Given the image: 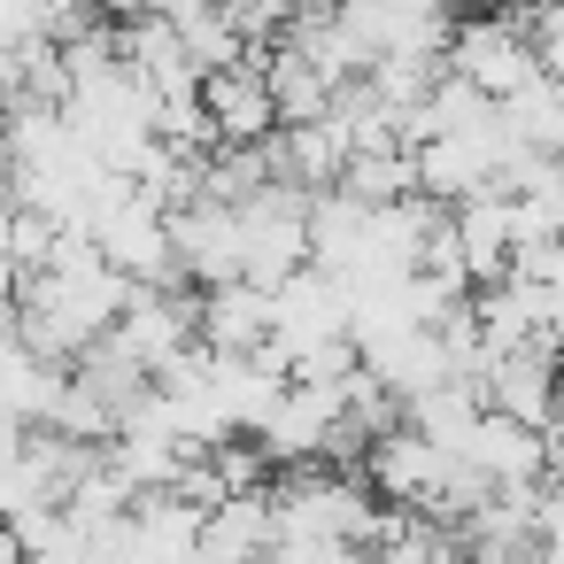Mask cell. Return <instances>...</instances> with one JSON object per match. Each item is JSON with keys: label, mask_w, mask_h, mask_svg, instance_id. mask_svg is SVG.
I'll return each mask as SVG.
<instances>
[{"label": "cell", "mask_w": 564, "mask_h": 564, "mask_svg": "<svg viewBox=\"0 0 564 564\" xmlns=\"http://www.w3.org/2000/svg\"><path fill=\"white\" fill-rule=\"evenodd\" d=\"M202 109H209L217 140H263V132L279 124V109H271V78H263V55H240V63L202 70Z\"/></svg>", "instance_id": "cell-1"}, {"label": "cell", "mask_w": 564, "mask_h": 564, "mask_svg": "<svg viewBox=\"0 0 564 564\" xmlns=\"http://www.w3.org/2000/svg\"><path fill=\"white\" fill-rule=\"evenodd\" d=\"M340 194H356L364 209H379V202H402L410 186H417V155L402 148V140H364V148H348V163H340V178H333Z\"/></svg>", "instance_id": "cell-5"}, {"label": "cell", "mask_w": 564, "mask_h": 564, "mask_svg": "<svg viewBox=\"0 0 564 564\" xmlns=\"http://www.w3.org/2000/svg\"><path fill=\"white\" fill-rule=\"evenodd\" d=\"M9 556H24V541H17V525H9V518H0V564H9Z\"/></svg>", "instance_id": "cell-9"}, {"label": "cell", "mask_w": 564, "mask_h": 564, "mask_svg": "<svg viewBox=\"0 0 564 564\" xmlns=\"http://www.w3.org/2000/svg\"><path fill=\"white\" fill-rule=\"evenodd\" d=\"M271 533H279L271 495H263V487H240V495H225V502L202 510L194 556H271Z\"/></svg>", "instance_id": "cell-4"}, {"label": "cell", "mask_w": 564, "mask_h": 564, "mask_svg": "<svg viewBox=\"0 0 564 564\" xmlns=\"http://www.w3.org/2000/svg\"><path fill=\"white\" fill-rule=\"evenodd\" d=\"M94 9H101V17H117V24H124V17H140V9H155V0H94Z\"/></svg>", "instance_id": "cell-7"}, {"label": "cell", "mask_w": 564, "mask_h": 564, "mask_svg": "<svg viewBox=\"0 0 564 564\" xmlns=\"http://www.w3.org/2000/svg\"><path fill=\"white\" fill-rule=\"evenodd\" d=\"M17 202V163H9V148H0V209Z\"/></svg>", "instance_id": "cell-8"}, {"label": "cell", "mask_w": 564, "mask_h": 564, "mask_svg": "<svg viewBox=\"0 0 564 564\" xmlns=\"http://www.w3.org/2000/svg\"><path fill=\"white\" fill-rule=\"evenodd\" d=\"M202 340L225 348V356L263 348V340H271V286H256V279L202 286Z\"/></svg>", "instance_id": "cell-3"}, {"label": "cell", "mask_w": 564, "mask_h": 564, "mask_svg": "<svg viewBox=\"0 0 564 564\" xmlns=\"http://www.w3.org/2000/svg\"><path fill=\"white\" fill-rule=\"evenodd\" d=\"M502 9H510V17H533V9H549V0H502Z\"/></svg>", "instance_id": "cell-10"}, {"label": "cell", "mask_w": 564, "mask_h": 564, "mask_svg": "<svg viewBox=\"0 0 564 564\" xmlns=\"http://www.w3.org/2000/svg\"><path fill=\"white\" fill-rule=\"evenodd\" d=\"M456 456H471L487 479H549V425H525L510 410H479Z\"/></svg>", "instance_id": "cell-2"}, {"label": "cell", "mask_w": 564, "mask_h": 564, "mask_svg": "<svg viewBox=\"0 0 564 564\" xmlns=\"http://www.w3.org/2000/svg\"><path fill=\"white\" fill-rule=\"evenodd\" d=\"M171 24H178V40H186L194 70H217V63H240V55H256V47L232 32V17L217 9V0H209V9H194V17H171Z\"/></svg>", "instance_id": "cell-6"}]
</instances>
